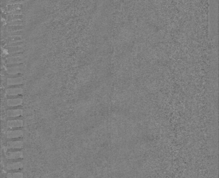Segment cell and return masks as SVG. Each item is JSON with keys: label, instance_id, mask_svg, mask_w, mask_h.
Returning a JSON list of instances; mask_svg holds the SVG:
<instances>
[{"label": "cell", "instance_id": "20", "mask_svg": "<svg viewBox=\"0 0 219 178\" xmlns=\"http://www.w3.org/2000/svg\"><path fill=\"white\" fill-rule=\"evenodd\" d=\"M21 55H22V54H21V52L15 53V54H9L7 55V58H8V57H21Z\"/></svg>", "mask_w": 219, "mask_h": 178}, {"label": "cell", "instance_id": "16", "mask_svg": "<svg viewBox=\"0 0 219 178\" xmlns=\"http://www.w3.org/2000/svg\"><path fill=\"white\" fill-rule=\"evenodd\" d=\"M22 18H23L22 15H11L10 17L9 16V22H11V21H14V20H21Z\"/></svg>", "mask_w": 219, "mask_h": 178}, {"label": "cell", "instance_id": "5", "mask_svg": "<svg viewBox=\"0 0 219 178\" xmlns=\"http://www.w3.org/2000/svg\"><path fill=\"white\" fill-rule=\"evenodd\" d=\"M7 147L9 149H20L23 147V142L20 141L9 142L7 143Z\"/></svg>", "mask_w": 219, "mask_h": 178}, {"label": "cell", "instance_id": "3", "mask_svg": "<svg viewBox=\"0 0 219 178\" xmlns=\"http://www.w3.org/2000/svg\"><path fill=\"white\" fill-rule=\"evenodd\" d=\"M23 82V79L21 77L15 78H8L7 83L8 85H21Z\"/></svg>", "mask_w": 219, "mask_h": 178}, {"label": "cell", "instance_id": "9", "mask_svg": "<svg viewBox=\"0 0 219 178\" xmlns=\"http://www.w3.org/2000/svg\"><path fill=\"white\" fill-rule=\"evenodd\" d=\"M6 94L8 96H17L23 93V89L21 88H8L6 89Z\"/></svg>", "mask_w": 219, "mask_h": 178}, {"label": "cell", "instance_id": "6", "mask_svg": "<svg viewBox=\"0 0 219 178\" xmlns=\"http://www.w3.org/2000/svg\"><path fill=\"white\" fill-rule=\"evenodd\" d=\"M23 61V58L21 57H8L6 60V63L7 64H22Z\"/></svg>", "mask_w": 219, "mask_h": 178}, {"label": "cell", "instance_id": "4", "mask_svg": "<svg viewBox=\"0 0 219 178\" xmlns=\"http://www.w3.org/2000/svg\"><path fill=\"white\" fill-rule=\"evenodd\" d=\"M23 113L21 109H10L7 111V117L9 118H16L21 116Z\"/></svg>", "mask_w": 219, "mask_h": 178}, {"label": "cell", "instance_id": "21", "mask_svg": "<svg viewBox=\"0 0 219 178\" xmlns=\"http://www.w3.org/2000/svg\"><path fill=\"white\" fill-rule=\"evenodd\" d=\"M7 68H17V67H23V64H7Z\"/></svg>", "mask_w": 219, "mask_h": 178}, {"label": "cell", "instance_id": "2", "mask_svg": "<svg viewBox=\"0 0 219 178\" xmlns=\"http://www.w3.org/2000/svg\"><path fill=\"white\" fill-rule=\"evenodd\" d=\"M23 125V121L21 120H9L7 121V127L9 128H16L21 127Z\"/></svg>", "mask_w": 219, "mask_h": 178}, {"label": "cell", "instance_id": "22", "mask_svg": "<svg viewBox=\"0 0 219 178\" xmlns=\"http://www.w3.org/2000/svg\"><path fill=\"white\" fill-rule=\"evenodd\" d=\"M21 10H16V11H13L10 13V14L12 15H21Z\"/></svg>", "mask_w": 219, "mask_h": 178}, {"label": "cell", "instance_id": "1", "mask_svg": "<svg viewBox=\"0 0 219 178\" xmlns=\"http://www.w3.org/2000/svg\"><path fill=\"white\" fill-rule=\"evenodd\" d=\"M8 139H15L18 137H23V132L21 130H16V131H9L7 132L6 134Z\"/></svg>", "mask_w": 219, "mask_h": 178}, {"label": "cell", "instance_id": "18", "mask_svg": "<svg viewBox=\"0 0 219 178\" xmlns=\"http://www.w3.org/2000/svg\"><path fill=\"white\" fill-rule=\"evenodd\" d=\"M23 22L21 20H14V21H11L8 24V26H17V25H22Z\"/></svg>", "mask_w": 219, "mask_h": 178}, {"label": "cell", "instance_id": "8", "mask_svg": "<svg viewBox=\"0 0 219 178\" xmlns=\"http://www.w3.org/2000/svg\"><path fill=\"white\" fill-rule=\"evenodd\" d=\"M6 158L9 159H16L21 158L23 157V154L21 151H15V152H10L6 155Z\"/></svg>", "mask_w": 219, "mask_h": 178}, {"label": "cell", "instance_id": "12", "mask_svg": "<svg viewBox=\"0 0 219 178\" xmlns=\"http://www.w3.org/2000/svg\"><path fill=\"white\" fill-rule=\"evenodd\" d=\"M7 51L10 54H15L19 53L23 50V48L22 46H13V47H8L7 48Z\"/></svg>", "mask_w": 219, "mask_h": 178}, {"label": "cell", "instance_id": "14", "mask_svg": "<svg viewBox=\"0 0 219 178\" xmlns=\"http://www.w3.org/2000/svg\"><path fill=\"white\" fill-rule=\"evenodd\" d=\"M23 29L22 25H17V26H8L7 30L9 32H14L21 30Z\"/></svg>", "mask_w": 219, "mask_h": 178}, {"label": "cell", "instance_id": "17", "mask_svg": "<svg viewBox=\"0 0 219 178\" xmlns=\"http://www.w3.org/2000/svg\"><path fill=\"white\" fill-rule=\"evenodd\" d=\"M23 44V41H21V42H17V43H7V45H6V46L8 47H13V46H22V45Z\"/></svg>", "mask_w": 219, "mask_h": 178}, {"label": "cell", "instance_id": "15", "mask_svg": "<svg viewBox=\"0 0 219 178\" xmlns=\"http://www.w3.org/2000/svg\"><path fill=\"white\" fill-rule=\"evenodd\" d=\"M6 178H23V174L21 172L9 173Z\"/></svg>", "mask_w": 219, "mask_h": 178}, {"label": "cell", "instance_id": "10", "mask_svg": "<svg viewBox=\"0 0 219 178\" xmlns=\"http://www.w3.org/2000/svg\"><path fill=\"white\" fill-rule=\"evenodd\" d=\"M6 168L9 170H19L23 168V164L21 162H11L7 165Z\"/></svg>", "mask_w": 219, "mask_h": 178}, {"label": "cell", "instance_id": "11", "mask_svg": "<svg viewBox=\"0 0 219 178\" xmlns=\"http://www.w3.org/2000/svg\"><path fill=\"white\" fill-rule=\"evenodd\" d=\"M23 67H17V68H7L6 71L9 75H15L19 73H22L23 71Z\"/></svg>", "mask_w": 219, "mask_h": 178}, {"label": "cell", "instance_id": "19", "mask_svg": "<svg viewBox=\"0 0 219 178\" xmlns=\"http://www.w3.org/2000/svg\"><path fill=\"white\" fill-rule=\"evenodd\" d=\"M22 34V31L20 30L17 32H9V34H7L9 36H21Z\"/></svg>", "mask_w": 219, "mask_h": 178}, {"label": "cell", "instance_id": "13", "mask_svg": "<svg viewBox=\"0 0 219 178\" xmlns=\"http://www.w3.org/2000/svg\"><path fill=\"white\" fill-rule=\"evenodd\" d=\"M6 41L8 43H9L21 42V41H23V40L21 36H9L7 37Z\"/></svg>", "mask_w": 219, "mask_h": 178}, {"label": "cell", "instance_id": "7", "mask_svg": "<svg viewBox=\"0 0 219 178\" xmlns=\"http://www.w3.org/2000/svg\"><path fill=\"white\" fill-rule=\"evenodd\" d=\"M22 103L23 100L21 98L8 99L7 101V106L10 107H17L18 106L21 105Z\"/></svg>", "mask_w": 219, "mask_h": 178}]
</instances>
